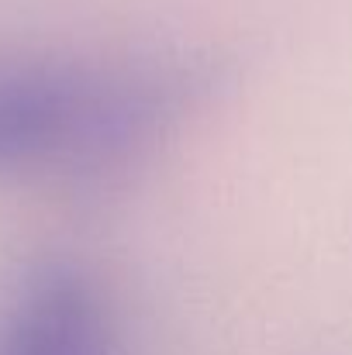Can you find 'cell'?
Returning a JSON list of instances; mask_svg holds the SVG:
<instances>
[{"mask_svg": "<svg viewBox=\"0 0 352 355\" xmlns=\"http://www.w3.org/2000/svg\"><path fill=\"white\" fill-rule=\"evenodd\" d=\"M208 59H0V180H108L215 90Z\"/></svg>", "mask_w": 352, "mask_h": 355, "instance_id": "6da1fadb", "label": "cell"}, {"mask_svg": "<svg viewBox=\"0 0 352 355\" xmlns=\"http://www.w3.org/2000/svg\"><path fill=\"white\" fill-rule=\"evenodd\" d=\"M0 355H128L121 300L87 262H31L0 293Z\"/></svg>", "mask_w": 352, "mask_h": 355, "instance_id": "7a4b0ae2", "label": "cell"}]
</instances>
